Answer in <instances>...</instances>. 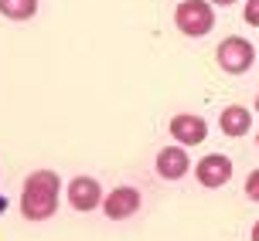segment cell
<instances>
[{"label":"cell","mask_w":259,"mask_h":241,"mask_svg":"<svg viewBox=\"0 0 259 241\" xmlns=\"http://www.w3.org/2000/svg\"><path fill=\"white\" fill-rule=\"evenodd\" d=\"M219 126H222L225 136H246L249 126H252V115H249V109H242V105H229V109H222Z\"/></svg>","instance_id":"9"},{"label":"cell","mask_w":259,"mask_h":241,"mask_svg":"<svg viewBox=\"0 0 259 241\" xmlns=\"http://www.w3.org/2000/svg\"><path fill=\"white\" fill-rule=\"evenodd\" d=\"M215 58H219L222 72H229V75H242V72H249L252 62H256V48H252L246 38L232 34V38H225L219 48H215Z\"/></svg>","instance_id":"3"},{"label":"cell","mask_w":259,"mask_h":241,"mask_svg":"<svg viewBox=\"0 0 259 241\" xmlns=\"http://www.w3.org/2000/svg\"><path fill=\"white\" fill-rule=\"evenodd\" d=\"M252 241H259V221H256V228H252Z\"/></svg>","instance_id":"14"},{"label":"cell","mask_w":259,"mask_h":241,"mask_svg":"<svg viewBox=\"0 0 259 241\" xmlns=\"http://www.w3.org/2000/svg\"><path fill=\"white\" fill-rule=\"evenodd\" d=\"M211 4H219V7H229V4H235V0H211Z\"/></svg>","instance_id":"13"},{"label":"cell","mask_w":259,"mask_h":241,"mask_svg":"<svg viewBox=\"0 0 259 241\" xmlns=\"http://www.w3.org/2000/svg\"><path fill=\"white\" fill-rule=\"evenodd\" d=\"M188 170H191V160H188L184 146H164L157 153V173L164 180H181Z\"/></svg>","instance_id":"8"},{"label":"cell","mask_w":259,"mask_h":241,"mask_svg":"<svg viewBox=\"0 0 259 241\" xmlns=\"http://www.w3.org/2000/svg\"><path fill=\"white\" fill-rule=\"evenodd\" d=\"M0 14L11 21H27L38 14V0H0Z\"/></svg>","instance_id":"10"},{"label":"cell","mask_w":259,"mask_h":241,"mask_svg":"<svg viewBox=\"0 0 259 241\" xmlns=\"http://www.w3.org/2000/svg\"><path fill=\"white\" fill-rule=\"evenodd\" d=\"M103 201L106 197H103V187H99L96 177H75L68 184V204L75 211H96Z\"/></svg>","instance_id":"5"},{"label":"cell","mask_w":259,"mask_h":241,"mask_svg":"<svg viewBox=\"0 0 259 241\" xmlns=\"http://www.w3.org/2000/svg\"><path fill=\"white\" fill-rule=\"evenodd\" d=\"M198 184L201 187H225L232 180V160L222 153H208L205 160H198Z\"/></svg>","instance_id":"4"},{"label":"cell","mask_w":259,"mask_h":241,"mask_svg":"<svg viewBox=\"0 0 259 241\" xmlns=\"http://www.w3.org/2000/svg\"><path fill=\"white\" fill-rule=\"evenodd\" d=\"M246 24L259 27V0H246Z\"/></svg>","instance_id":"12"},{"label":"cell","mask_w":259,"mask_h":241,"mask_svg":"<svg viewBox=\"0 0 259 241\" xmlns=\"http://www.w3.org/2000/svg\"><path fill=\"white\" fill-rule=\"evenodd\" d=\"M58 173L52 170H34L31 177L24 180V194H21V214L27 221H45V217L55 214L58 207Z\"/></svg>","instance_id":"1"},{"label":"cell","mask_w":259,"mask_h":241,"mask_svg":"<svg viewBox=\"0 0 259 241\" xmlns=\"http://www.w3.org/2000/svg\"><path fill=\"white\" fill-rule=\"evenodd\" d=\"M256 146H259V133H256Z\"/></svg>","instance_id":"15"},{"label":"cell","mask_w":259,"mask_h":241,"mask_svg":"<svg viewBox=\"0 0 259 241\" xmlns=\"http://www.w3.org/2000/svg\"><path fill=\"white\" fill-rule=\"evenodd\" d=\"M256 109H259V99H256Z\"/></svg>","instance_id":"16"},{"label":"cell","mask_w":259,"mask_h":241,"mask_svg":"<svg viewBox=\"0 0 259 241\" xmlns=\"http://www.w3.org/2000/svg\"><path fill=\"white\" fill-rule=\"evenodd\" d=\"M170 136L181 143V146H198V143L208 136V123L201 115H191V112H181L170 119Z\"/></svg>","instance_id":"6"},{"label":"cell","mask_w":259,"mask_h":241,"mask_svg":"<svg viewBox=\"0 0 259 241\" xmlns=\"http://www.w3.org/2000/svg\"><path fill=\"white\" fill-rule=\"evenodd\" d=\"M174 24L181 34L188 38H205L208 31L215 27V14L208 0H181L178 11H174Z\"/></svg>","instance_id":"2"},{"label":"cell","mask_w":259,"mask_h":241,"mask_svg":"<svg viewBox=\"0 0 259 241\" xmlns=\"http://www.w3.org/2000/svg\"><path fill=\"white\" fill-rule=\"evenodd\" d=\"M246 197L249 201H259V166L246 177Z\"/></svg>","instance_id":"11"},{"label":"cell","mask_w":259,"mask_h":241,"mask_svg":"<svg viewBox=\"0 0 259 241\" xmlns=\"http://www.w3.org/2000/svg\"><path fill=\"white\" fill-rule=\"evenodd\" d=\"M103 211L113 221H123V217L137 214L140 211V191L137 187H116V191H109V197L103 201Z\"/></svg>","instance_id":"7"}]
</instances>
